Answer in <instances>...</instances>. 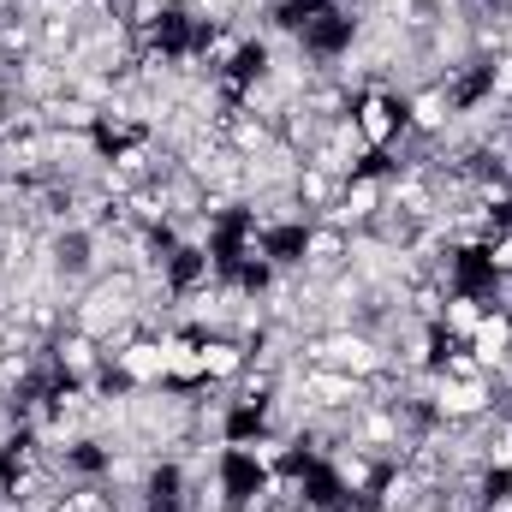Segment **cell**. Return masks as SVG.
Wrapping results in <instances>:
<instances>
[{
    "label": "cell",
    "mask_w": 512,
    "mask_h": 512,
    "mask_svg": "<svg viewBox=\"0 0 512 512\" xmlns=\"http://www.w3.org/2000/svg\"><path fill=\"white\" fill-rule=\"evenodd\" d=\"M346 256H352V233H340V227H322V221H310V227H304V251H298V274L322 286V280L346 274Z\"/></svg>",
    "instance_id": "277c9868"
},
{
    "label": "cell",
    "mask_w": 512,
    "mask_h": 512,
    "mask_svg": "<svg viewBox=\"0 0 512 512\" xmlns=\"http://www.w3.org/2000/svg\"><path fill=\"white\" fill-rule=\"evenodd\" d=\"M483 310H489V298H477V292H447V304H441V322H435V328H441L447 340H459V346H465V340L477 334Z\"/></svg>",
    "instance_id": "9c48e42d"
},
{
    "label": "cell",
    "mask_w": 512,
    "mask_h": 512,
    "mask_svg": "<svg viewBox=\"0 0 512 512\" xmlns=\"http://www.w3.org/2000/svg\"><path fill=\"white\" fill-rule=\"evenodd\" d=\"M382 471H387L382 459H370V453H364V447H352V441H340V447L322 459V477H328V483H334L346 501H364V507L376 501V489H382Z\"/></svg>",
    "instance_id": "7a4b0ae2"
},
{
    "label": "cell",
    "mask_w": 512,
    "mask_h": 512,
    "mask_svg": "<svg viewBox=\"0 0 512 512\" xmlns=\"http://www.w3.org/2000/svg\"><path fill=\"white\" fill-rule=\"evenodd\" d=\"M352 120L364 131L370 155H387L393 137L405 131V96H393V90H358V96H352Z\"/></svg>",
    "instance_id": "3957f363"
},
{
    "label": "cell",
    "mask_w": 512,
    "mask_h": 512,
    "mask_svg": "<svg viewBox=\"0 0 512 512\" xmlns=\"http://www.w3.org/2000/svg\"><path fill=\"white\" fill-rule=\"evenodd\" d=\"M453 120H459V108L447 102L441 84H417V90H405V126L417 131V137H441Z\"/></svg>",
    "instance_id": "52a82bcc"
},
{
    "label": "cell",
    "mask_w": 512,
    "mask_h": 512,
    "mask_svg": "<svg viewBox=\"0 0 512 512\" xmlns=\"http://www.w3.org/2000/svg\"><path fill=\"white\" fill-rule=\"evenodd\" d=\"M251 370V346L233 334H203V387H233Z\"/></svg>",
    "instance_id": "8992f818"
},
{
    "label": "cell",
    "mask_w": 512,
    "mask_h": 512,
    "mask_svg": "<svg viewBox=\"0 0 512 512\" xmlns=\"http://www.w3.org/2000/svg\"><path fill=\"white\" fill-rule=\"evenodd\" d=\"M298 358H304V364H316V370L358 376V382H370L376 370L393 364V352H387L376 334H364V328H322V334H310V340L298 346Z\"/></svg>",
    "instance_id": "6da1fadb"
},
{
    "label": "cell",
    "mask_w": 512,
    "mask_h": 512,
    "mask_svg": "<svg viewBox=\"0 0 512 512\" xmlns=\"http://www.w3.org/2000/svg\"><path fill=\"white\" fill-rule=\"evenodd\" d=\"M465 346L477 352V364H483V370L507 364V358H512V316H507V310H495V304H489V310H483V322H477V334H471Z\"/></svg>",
    "instance_id": "ba28073f"
},
{
    "label": "cell",
    "mask_w": 512,
    "mask_h": 512,
    "mask_svg": "<svg viewBox=\"0 0 512 512\" xmlns=\"http://www.w3.org/2000/svg\"><path fill=\"white\" fill-rule=\"evenodd\" d=\"M161 352H167V387H179V393H197L203 387V334L167 328L161 334Z\"/></svg>",
    "instance_id": "5b68a950"
},
{
    "label": "cell",
    "mask_w": 512,
    "mask_h": 512,
    "mask_svg": "<svg viewBox=\"0 0 512 512\" xmlns=\"http://www.w3.org/2000/svg\"><path fill=\"white\" fill-rule=\"evenodd\" d=\"M6 102H12V84H6V72H0V114H6Z\"/></svg>",
    "instance_id": "30bf717a"
}]
</instances>
